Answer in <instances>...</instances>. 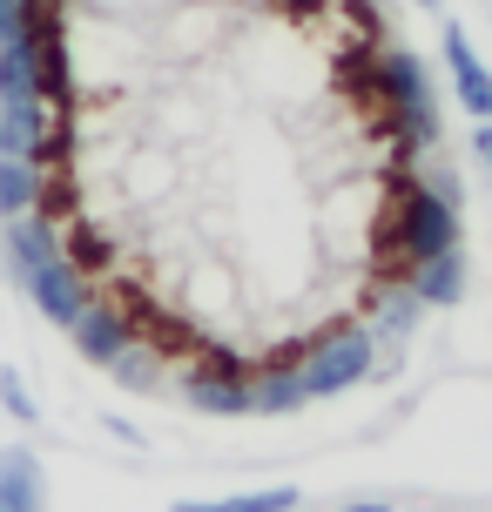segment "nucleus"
<instances>
[{
    "label": "nucleus",
    "instance_id": "nucleus-1",
    "mask_svg": "<svg viewBox=\"0 0 492 512\" xmlns=\"http://www.w3.org/2000/svg\"><path fill=\"white\" fill-rule=\"evenodd\" d=\"M378 95H385V108H391V135H398L405 149L412 155L439 149V88H432L425 54H412V48L378 54Z\"/></svg>",
    "mask_w": 492,
    "mask_h": 512
},
{
    "label": "nucleus",
    "instance_id": "nucleus-2",
    "mask_svg": "<svg viewBox=\"0 0 492 512\" xmlns=\"http://www.w3.org/2000/svg\"><path fill=\"white\" fill-rule=\"evenodd\" d=\"M459 209L466 203H452V196H439L432 182L418 176V182H398V203H391L385 216V250L412 270V263H425V256H439L452 250V243H466V230H459Z\"/></svg>",
    "mask_w": 492,
    "mask_h": 512
},
{
    "label": "nucleus",
    "instance_id": "nucleus-3",
    "mask_svg": "<svg viewBox=\"0 0 492 512\" xmlns=\"http://www.w3.org/2000/svg\"><path fill=\"white\" fill-rule=\"evenodd\" d=\"M378 371V337L371 324H337L317 344L297 351V378H304V398H337V391H358Z\"/></svg>",
    "mask_w": 492,
    "mask_h": 512
},
{
    "label": "nucleus",
    "instance_id": "nucleus-4",
    "mask_svg": "<svg viewBox=\"0 0 492 512\" xmlns=\"http://www.w3.org/2000/svg\"><path fill=\"white\" fill-rule=\"evenodd\" d=\"M21 297L34 304V317H48L54 331H68L81 310H88V297H95V283H88V270H81L75 256L61 250V256H48L34 277L21 283Z\"/></svg>",
    "mask_w": 492,
    "mask_h": 512
},
{
    "label": "nucleus",
    "instance_id": "nucleus-5",
    "mask_svg": "<svg viewBox=\"0 0 492 512\" xmlns=\"http://www.w3.org/2000/svg\"><path fill=\"white\" fill-rule=\"evenodd\" d=\"M182 405L203 411V418H243L250 411V371L230 351H209V364H196L182 378Z\"/></svg>",
    "mask_w": 492,
    "mask_h": 512
},
{
    "label": "nucleus",
    "instance_id": "nucleus-6",
    "mask_svg": "<svg viewBox=\"0 0 492 512\" xmlns=\"http://www.w3.org/2000/svg\"><path fill=\"white\" fill-rule=\"evenodd\" d=\"M439 54H445V68H452V102L466 108L472 122H492V68L459 21L439 27Z\"/></svg>",
    "mask_w": 492,
    "mask_h": 512
},
{
    "label": "nucleus",
    "instance_id": "nucleus-7",
    "mask_svg": "<svg viewBox=\"0 0 492 512\" xmlns=\"http://www.w3.org/2000/svg\"><path fill=\"white\" fill-rule=\"evenodd\" d=\"M129 337H135V324H129V310L115 304V297H88V310L68 324L75 358H81V364H102V371L122 358V351H129Z\"/></svg>",
    "mask_w": 492,
    "mask_h": 512
},
{
    "label": "nucleus",
    "instance_id": "nucleus-8",
    "mask_svg": "<svg viewBox=\"0 0 492 512\" xmlns=\"http://www.w3.org/2000/svg\"><path fill=\"white\" fill-rule=\"evenodd\" d=\"M418 324H425V304H418L405 283L371 290V337H378V371H371V378H385V364L405 358V344L418 337Z\"/></svg>",
    "mask_w": 492,
    "mask_h": 512
},
{
    "label": "nucleus",
    "instance_id": "nucleus-9",
    "mask_svg": "<svg viewBox=\"0 0 492 512\" xmlns=\"http://www.w3.org/2000/svg\"><path fill=\"white\" fill-rule=\"evenodd\" d=\"M466 283H472L466 243H452V250H439V256H425V263H412V270H405V290H412L425 310H452L459 297H466Z\"/></svg>",
    "mask_w": 492,
    "mask_h": 512
},
{
    "label": "nucleus",
    "instance_id": "nucleus-10",
    "mask_svg": "<svg viewBox=\"0 0 492 512\" xmlns=\"http://www.w3.org/2000/svg\"><path fill=\"white\" fill-rule=\"evenodd\" d=\"M0 512H48V465L34 445H0Z\"/></svg>",
    "mask_w": 492,
    "mask_h": 512
},
{
    "label": "nucleus",
    "instance_id": "nucleus-11",
    "mask_svg": "<svg viewBox=\"0 0 492 512\" xmlns=\"http://www.w3.org/2000/svg\"><path fill=\"white\" fill-rule=\"evenodd\" d=\"M48 256H61V230H54L41 209L7 223V236H0V263H7V277H14V283H27Z\"/></svg>",
    "mask_w": 492,
    "mask_h": 512
},
{
    "label": "nucleus",
    "instance_id": "nucleus-12",
    "mask_svg": "<svg viewBox=\"0 0 492 512\" xmlns=\"http://www.w3.org/2000/svg\"><path fill=\"white\" fill-rule=\"evenodd\" d=\"M0 108H48L41 102V61H34L27 34L0 41Z\"/></svg>",
    "mask_w": 492,
    "mask_h": 512
},
{
    "label": "nucleus",
    "instance_id": "nucleus-13",
    "mask_svg": "<svg viewBox=\"0 0 492 512\" xmlns=\"http://www.w3.org/2000/svg\"><path fill=\"white\" fill-rule=\"evenodd\" d=\"M48 196V176H41V162H27V155H0V223H14V216H34Z\"/></svg>",
    "mask_w": 492,
    "mask_h": 512
},
{
    "label": "nucleus",
    "instance_id": "nucleus-14",
    "mask_svg": "<svg viewBox=\"0 0 492 512\" xmlns=\"http://www.w3.org/2000/svg\"><path fill=\"white\" fill-rule=\"evenodd\" d=\"M304 405H311V398H304L297 364H270V371L250 378V411H263V418H290V411H304Z\"/></svg>",
    "mask_w": 492,
    "mask_h": 512
},
{
    "label": "nucleus",
    "instance_id": "nucleus-15",
    "mask_svg": "<svg viewBox=\"0 0 492 512\" xmlns=\"http://www.w3.org/2000/svg\"><path fill=\"white\" fill-rule=\"evenodd\" d=\"M304 492L297 486H263V492H230V499H176L169 512H297Z\"/></svg>",
    "mask_w": 492,
    "mask_h": 512
},
{
    "label": "nucleus",
    "instance_id": "nucleus-16",
    "mask_svg": "<svg viewBox=\"0 0 492 512\" xmlns=\"http://www.w3.org/2000/svg\"><path fill=\"white\" fill-rule=\"evenodd\" d=\"M108 378L122 384V391H156V384H162V351H156V344H142V337H129V351L108 364Z\"/></svg>",
    "mask_w": 492,
    "mask_h": 512
},
{
    "label": "nucleus",
    "instance_id": "nucleus-17",
    "mask_svg": "<svg viewBox=\"0 0 492 512\" xmlns=\"http://www.w3.org/2000/svg\"><path fill=\"white\" fill-rule=\"evenodd\" d=\"M0 411H7L14 425H41V398H34V384L21 378V364H0Z\"/></svg>",
    "mask_w": 492,
    "mask_h": 512
},
{
    "label": "nucleus",
    "instance_id": "nucleus-18",
    "mask_svg": "<svg viewBox=\"0 0 492 512\" xmlns=\"http://www.w3.org/2000/svg\"><path fill=\"white\" fill-rule=\"evenodd\" d=\"M472 155H479V169L492 176V122H472Z\"/></svg>",
    "mask_w": 492,
    "mask_h": 512
},
{
    "label": "nucleus",
    "instance_id": "nucleus-19",
    "mask_svg": "<svg viewBox=\"0 0 492 512\" xmlns=\"http://www.w3.org/2000/svg\"><path fill=\"white\" fill-rule=\"evenodd\" d=\"M344 14H358V21H378V0H337Z\"/></svg>",
    "mask_w": 492,
    "mask_h": 512
},
{
    "label": "nucleus",
    "instance_id": "nucleus-20",
    "mask_svg": "<svg viewBox=\"0 0 492 512\" xmlns=\"http://www.w3.org/2000/svg\"><path fill=\"white\" fill-rule=\"evenodd\" d=\"M344 512H398L391 499H358V506H344Z\"/></svg>",
    "mask_w": 492,
    "mask_h": 512
},
{
    "label": "nucleus",
    "instance_id": "nucleus-21",
    "mask_svg": "<svg viewBox=\"0 0 492 512\" xmlns=\"http://www.w3.org/2000/svg\"><path fill=\"white\" fill-rule=\"evenodd\" d=\"M95 7H142V0H95Z\"/></svg>",
    "mask_w": 492,
    "mask_h": 512
},
{
    "label": "nucleus",
    "instance_id": "nucleus-22",
    "mask_svg": "<svg viewBox=\"0 0 492 512\" xmlns=\"http://www.w3.org/2000/svg\"><path fill=\"white\" fill-rule=\"evenodd\" d=\"M412 7H425V14H439V0H412Z\"/></svg>",
    "mask_w": 492,
    "mask_h": 512
},
{
    "label": "nucleus",
    "instance_id": "nucleus-23",
    "mask_svg": "<svg viewBox=\"0 0 492 512\" xmlns=\"http://www.w3.org/2000/svg\"><path fill=\"white\" fill-rule=\"evenodd\" d=\"M0 155H7V142H0Z\"/></svg>",
    "mask_w": 492,
    "mask_h": 512
},
{
    "label": "nucleus",
    "instance_id": "nucleus-24",
    "mask_svg": "<svg viewBox=\"0 0 492 512\" xmlns=\"http://www.w3.org/2000/svg\"><path fill=\"white\" fill-rule=\"evenodd\" d=\"M21 7H27V0H21Z\"/></svg>",
    "mask_w": 492,
    "mask_h": 512
}]
</instances>
